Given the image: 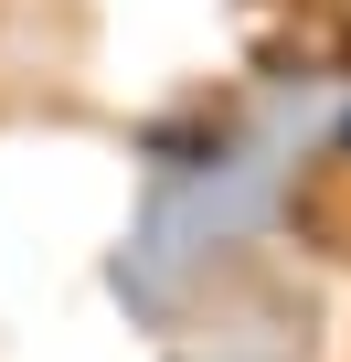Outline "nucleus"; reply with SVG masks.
I'll return each instance as SVG.
<instances>
[{
    "label": "nucleus",
    "instance_id": "f257e3e1",
    "mask_svg": "<svg viewBox=\"0 0 351 362\" xmlns=\"http://www.w3.org/2000/svg\"><path fill=\"white\" fill-rule=\"evenodd\" d=\"M340 139H351V117H340Z\"/></svg>",
    "mask_w": 351,
    "mask_h": 362
}]
</instances>
